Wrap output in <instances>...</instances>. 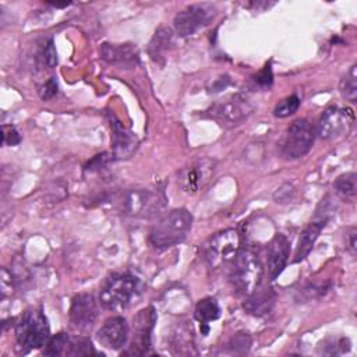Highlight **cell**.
Returning <instances> with one entry per match:
<instances>
[{"label":"cell","instance_id":"obj_1","mask_svg":"<svg viewBox=\"0 0 357 357\" xmlns=\"http://www.w3.org/2000/svg\"><path fill=\"white\" fill-rule=\"evenodd\" d=\"M141 282L128 273L112 275L99 293V303L110 311H121L137 303L141 297Z\"/></svg>","mask_w":357,"mask_h":357},{"label":"cell","instance_id":"obj_2","mask_svg":"<svg viewBox=\"0 0 357 357\" xmlns=\"http://www.w3.org/2000/svg\"><path fill=\"white\" fill-rule=\"evenodd\" d=\"M262 273L264 268L259 257L248 248H241L233 259L229 280L237 294L250 296L259 286Z\"/></svg>","mask_w":357,"mask_h":357},{"label":"cell","instance_id":"obj_3","mask_svg":"<svg viewBox=\"0 0 357 357\" xmlns=\"http://www.w3.org/2000/svg\"><path fill=\"white\" fill-rule=\"evenodd\" d=\"M192 225V215L184 209H173L156 223L151 231V243L156 248H167L181 243Z\"/></svg>","mask_w":357,"mask_h":357},{"label":"cell","instance_id":"obj_4","mask_svg":"<svg viewBox=\"0 0 357 357\" xmlns=\"http://www.w3.org/2000/svg\"><path fill=\"white\" fill-rule=\"evenodd\" d=\"M15 336L17 344L22 347L24 351L46 346L50 339V331L43 312L36 308L24 311L17 322Z\"/></svg>","mask_w":357,"mask_h":357},{"label":"cell","instance_id":"obj_5","mask_svg":"<svg viewBox=\"0 0 357 357\" xmlns=\"http://www.w3.org/2000/svg\"><path fill=\"white\" fill-rule=\"evenodd\" d=\"M241 250V237L236 229H225L204 244V258L211 268H218L236 258Z\"/></svg>","mask_w":357,"mask_h":357},{"label":"cell","instance_id":"obj_6","mask_svg":"<svg viewBox=\"0 0 357 357\" xmlns=\"http://www.w3.org/2000/svg\"><path fill=\"white\" fill-rule=\"evenodd\" d=\"M315 139V130L305 119L294 120L282 141L280 155L287 160L303 158L310 152Z\"/></svg>","mask_w":357,"mask_h":357},{"label":"cell","instance_id":"obj_7","mask_svg":"<svg viewBox=\"0 0 357 357\" xmlns=\"http://www.w3.org/2000/svg\"><path fill=\"white\" fill-rule=\"evenodd\" d=\"M354 124V114L349 107H328L318 120L315 134L325 141L337 139L350 132Z\"/></svg>","mask_w":357,"mask_h":357},{"label":"cell","instance_id":"obj_8","mask_svg":"<svg viewBox=\"0 0 357 357\" xmlns=\"http://www.w3.org/2000/svg\"><path fill=\"white\" fill-rule=\"evenodd\" d=\"M216 15V7L211 3H197L176 14L173 24L180 36H190L206 26Z\"/></svg>","mask_w":357,"mask_h":357},{"label":"cell","instance_id":"obj_9","mask_svg":"<svg viewBox=\"0 0 357 357\" xmlns=\"http://www.w3.org/2000/svg\"><path fill=\"white\" fill-rule=\"evenodd\" d=\"M216 162L209 158L194 160L190 166L184 167L178 174V184L183 191L195 194L202 190L212 178Z\"/></svg>","mask_w":357,"mask_h":357},{"label":"cell","instance_id":"obj_10","mask_svg":"<svg viewBox=\"0 0 357 357\" xmlns=\"http://www.w3.org/2000/svg\"><path fill=\"white\" fill-rule=\"evenodd\" d=\"M254 110V105L244 95H233L212 107L211 116L222 126H234Z\"/></svg>","mask_w":357,"mask_h":357},{"label":"cell","instance_id":"obj_11","mask_svg":"<svg viewBox=\"0 0 357 357\" xmlns=\"http://www.w3.org/2000/svg\"><path fill=\"white\" fill-rule=\"evenodd\" d=\"M98 317V304L92 294H77L70 307V322L78 331H89Z\"/></svg>","mask_w":357,"mask_h":357},{"label":"cell","instance_id":"obj_12","mask_svg":"<svg viewBox=\"0 0 357 357\" xmlns=\"http://www.w3.org/2000/svg\"><path fill=\"white\" fill-rule=\"evenodd\" d=\"M156 322V312L152 307L141 310L134 318L135 333L128 354H145L151 346V333Z\"/></svg>","mask_w":357,"mask_h":357},{"label":"cell","instance_id":"obj_13","mask_svg":"<svg viewBox=\"0 0 357 357\" xmlns=\"http://www.w3.org/2000/svg\"><path fill=\"white\" fill-rule=\"evenodd\" d=\"M98 342L110 350L121 349L128 339V325L123 317H112L98 331Z\"/></svg>","mask_w":357,"mask_h":357},{"label":"cell","instance_id":"obj_14","mask_svg":"<svg viewBox=\"0 0 357 357\" xmlns=\"http://www.w3.org/2000/svg\"><path fill=\"white\" fill-rule=\"evenodd\" d=\"M110 127H112V146H113V155L117 159H126L130 158L137 146L138 139L137 137L128 131L116 117L114 114L110 116Z\"/></svg>","mask_w":357,"mask_h":357},{"label":"cell","instance_id":"obj_15","mask_svg":"<svg viewBox=\"0 0 357 357\" xmlns=\"http://www.w3.org/2000/svg\"><path fill=\"white\" fill-rule=\"evenodd\" d=\"M290 255V244L283 234H275L266 251L268 271L271 279H276L284 269Z\"/></svg>","mask_w":357,"mask_h":357},{"label":"cell","instance_id":"obj_16","mask_svg":"<svg viewBox=\"0 0 357 357\" xmlns=\"http://www.w3.org/2000/svg\"><path fill=\"white\" fill-rule=\"evenodd\" d=\"M100 56L106 63L120 67H135L138 63V50L132 43H103Z\"/></svg>","mask_w":357,"mask_h":357},{"label":"cell","instance_id":"obj_17","mask_svg":"<svg viewBox=\"0 0 357 357\" xmlns=\"http://www.w3.org/2000/svg\"><path fill=\"white\" fill-rule=\"evenodd\" d=\"M325 227V223L322 222H315L312 220L301 233L297 241V247H296V252H294V258L293 262H300L303 261L312 250L321 230Z\"/></svg>","mask_w":357,"mask_h":357},{"label":"cell","instance_id":"obj_18","mask_svg":"<svg viewBox=\"0 0 357 357\" xmlns=\"http://www.w3.org/2000/svg\"><path fill=\"white\" fill-rule=\"evenodd\" d=\"M220 315L219 304L212 297H205L199 300L194 310V317L201 325L202 335H206L209 332V322L218 319Z\"/></svg>","mask_w":357,"mask_h":357},{"label":"cell","instance_id":"obj_19","mask_svg":"<svg viewBox=\"0 0 357 357\" xmlns=\"http://www.w3.org/2000/svg\"><path fill=\"white\" fill-rule=\"evenodd\" d=\"M153 201V195L146 190H131L124 198V211L128 215H139Z\"/></svg>","mask_w":357,"mask_h":357},{"label":"cell","instance_id":"obj_20","mask_svg":"<svg viewBox=\"0 0 357 357\" xmlns=\"http://www.w3.org/2000/svg\"><path fill=\"white\" fill-rule=\"evenodd\" d=\"M172 45V31L169 28H159L149 42V56L153 61L160 63L165 59V53Z\"/></svg>","mask_w":357,"mask_h":357},{"label":"cell","instance_id":"obj_21","mask_svg":"<svg viewBox=\"0 0 357 357\" xmlns=\"http://www.w3.org/2000/svg\"><path fill=\"white\" fill-rule=\"evenodd\" d=\"M251 297L244 303V308L254 315H265L268 314L275 303V296L273 293L268 289L262 293L258 294H250Z\"/></svg>","mask_w":357,"mask_h":357},{"label":"cell","instance_id":"obj_22","mask_svg":"<svg viewBox=\"0 0 357 357\" xmlns=\"http://www.w3.org/2000/svg\"><path fill=\"white\" fill-rule=\"evenodd\" d=\"M333 187H335L336 194L343 201L353 202L356 199V194H357V176H356V173H346V174L339 176L336 178Z\"/></svg>","mask_w":357,"mask_h":357},{"label":"cell","instance_id":"obj_23","mask_svg":"<svg viewBox=\"0 0 357 357\" xmlns=\"http://www.w3.org/2000/svg\"><path fill=\"white\" fill-rule=\"evenodd\" d=\"M356 70H357V66L354 64L350 68L349 74L340 82V92L350 102H356V99H357V74H356Z\"/></svg>","mask_w":357,"mask_h":357},{"label":"cell","instance_id":"obj_24","mask_svg":"<svg viewBox=\"0 0 357 357\" xmlns=\"http://www.w3.org/2000/svg\"><path fill=\"white\" fill-rule=\"evenodd\" d=\"M68 356H91V354H96L95 349L92 347L91 342H88L84 337H70V342L67 344L66 353Z\"/></svg>","mask_w":357,"mask_h":357},{"label":"cell","instance_id":"obj_25","mask_svg":"<svg viewBox=\"0 0 357 357\" xmlns=\"http://www.w3.org/2000/svg\"><path fill=\"white\" fill-rule=\"evenodd\" d=\"M68 342H70V336L67 333L60 332L56 336L49 339V342L46 343V349L43 350V354H46V356H60V354H64Z\"/></svg>","mask_w":357,"mask_h":357},{"label":"cell","instance_id":"obj_26","mask_svg":"<svg viewBox=\"0 0 357 357\" xmlns=\"http://www.w3.org/2000/svg\"><path fill=\"white\" fill-rule=\"evenodd\" d=\"M300 106V98L297 95H290L287 96L286 99L280 100L275 109H273V114L279 119H284V117H289L291 116L293 113L297 112Z\"/></svg>","mask_w":357,"mask_h":357},{"label":"cell","instance_id":"obj_27","mask_svg":"<svg viewBox=\"0 0 357 357\" xmlns=\"http://www.w3.org/2000/svg\"><path fill=\"white\" fill-rule=\"evenodd\" d=\"M325 346H321L319 353L321 354H340L344 353L346 350L350 349V343L347 339L342 337V339H328L324 342Z\"/></svg>","mask_w":357,"mask_h":357},{"label":"cell","instance_id":"obj_28","mask_svg":"<svg viewBox=\"0 0 357 357\" xmlns=\"http://www.w3.org/2000/svg\"><path fill=\"white\" fill-rule=\"evenodd\" d=\"M294 195V187L289 183L286 184H282L275 192H273V199L279 204H284V202H289Z\"/></svg>","mask_w":357,"mask_h":357},{"label":"cell","instance_id":"obj_29","mask_svg":"<svg viewBox=\"0 0 357 357\" xmlns=\"http://www.w3.org/2000/svg\"><path fill=\"white\" fill-rule=\"evenodd\" d=\"M21 137L14 126H3V145H18Z\"/></svg>","mask_w":357,"mask_h":357},{"label":"cell","instance_id":"obj_30","mask_svg":"<svg viewBox=\"0 0 357 357\" xmlns=\"http://www.w3.org/2000/svg\"><path fill=\"white\" fill-rule=\"evenodd\" d=\"M43 61L49 68H53L57 64V53L52 39L43 47Z\"/></svg>","mask_w":357,"mask_h":357},{"label":"cell","instance_id":"obj_31","mask_svg":"<svg viewBox=\"0 0 357 357\" xmlns=\"http://www.w3.org/2000/svg\"><path fill=\"white\" fill-rule=\"evenodd\" d=\"M57 93V82L56 79L52 77L50 79H47L42 88L39 89V95L43 100H47V99H52L54 95Z\"/></svg>","mask_w":357,"mask_h":357},{"label":"cell","instance_id":"obj_32","mask_svg":"<svg viewBox=\"0 0 357 357\" xmlns=\"http://www.w3.org/2000/svg\"><path fill=\"white\" fill-rule=\"evenodd\" d=\"M13 289V280H11V273L3 268L1 269V297L6 298L7 294H11Z\"/></svg>","mask_w":357,"mask_h":357},{"label":"cell","instance_id":"obj_33","mask_svg":"<svg viewBox=\"0 0 357 357\" xmlns=\"http://www.w3.org/2000/svg\"><path fill=\"white\" fill-rule=\"evenodd\" d=\"M255 82L261 86H269L272 84V70L269 64L255 75Z\"/></svg>","mask_w":357,"mask_h":357},{"label":"cell","instance_id":"obj_34","mask_svg":"<svg viewBox=\"0 0 357 357\" xmlns=\"http://www.w3.org/2000/svg\"><path fill=\"white\" fill-rule=\"evenodd\" d=\"M349 237V248L351 251V254H356V229L351 227L350 231L347 233Z\"/></svg>","mask_w":357,"mask_h":357}]
</instances>
